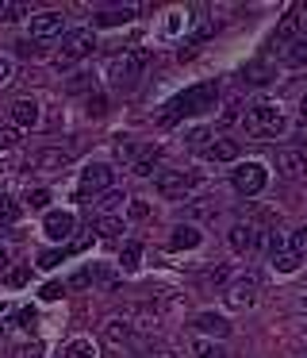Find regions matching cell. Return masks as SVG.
Returning a JSON list of instances; mask_svg holds the SVG:
<instances>
[{"mask_svg":"<svg viewBox=\"0 0 307 358\" xmlns=\"http://www.w3.org/2000/svg\"><path fill=\"white\" fill-rule=\"evenodd\" d=\"M215 101H219V85H215V81H200V85L184 89L181 96H173V104H169V108L158 116V124L169 127V124H177L181 116H196V112L211 108Z\"/></svg>","mask_w":307,"mask_h":358,"instance_id":"6da1fadb","label":"cell"},{"mask_svg":"<svg viewBox=\"0 0 307 358\" xmlns=\"http://www.w3.org/2000/svg\"><path fill=\"white\" fill-rule=\"evenodd\" d=\"M242 131L250 135V139H273V135L284 131V112L280 104L273 101H257L253 108L242 112Z\"/></svg>","mask_w":307,"mask_h":358,"instance_id":"7a4b0ae2","label":"cell"},{"mask_svg":"<svg viewBox=\"0 0 307 358\" xmlns=\"http://www.w3.org/2000/svg\"><path fill=\"white\" fill-rule=\"evenodd\" d=\"M257 289H261V278L253 270H246V273H238V278L227 281L223 301H227L230 312H246V308H253V304H257Z\"/></svg>","mask_w":307,"mask_h":358,"instance_id":"3957f363","label":"cell"},{"mask_svg":"<svg viewBox=\"0 0 307 358\" xmlns=\"http://www.w3.org/2000/svg\"><path fill=\"white\" fill-rule=\"evenodd\" d=\"M146 62H150L146 50H123V55H115L112 66H107V81H112V85H130V81L146 70Z\"/></svg>","mask_w":307,"mask_h":358,"instance_id":"277c9868","label":"cell"},{"mask_svg":"<svg viewBox=\"0 0 307 358\" xmlns=\"http://www.w3.org/2000/svg\"><path fill=\"white\" fill-rule=\"evenodd\" d=\"M112 181H115L112 166H104V162H92V166H84V173H81V185H77V201L92 204V196L107 193V189H112Z\"/></svg>","mask_w":307,"mask_h":358,"instance_id":"5b68a950","label":"cell"},{"mask_svg":"<svg viewBox=\"0 0 307 358\" xmlns=\"http://www.w3.org/2000/svg\"><path fill=\"white\" fill-rule=\"evenodd\" d=\"M92 50H96V35H92V27H73V31L61 35L58 58L61 62H81V58H89Z\"/></svg>","mask_w":307,"mask_h":358,"instance_id":"8992f818","label":"cell"},{"mask_svg":"<svg viewBox=\"0 0 307 358\" xmlns=\"http://www.w3.org/2000/svg\"><path fill=\"white\" fill-rule=\"evenodd\" d=\"M269 173L261 162H246V166H234V173H230V185H234L238 196H257L261 189H265Z\"/></svg>","mask_w":307,"mask_h":358,"instance_id":"52a82bcc","label":"cell"},{"mask_svg":"<svg viewBox=\"0 0 307 358\" xmlns=\"http://www.w3.org/2000/svg\"><path fill=\"white\" fill-rule=\"evenodd\" d=\"M154 189L161 196H169V201H181V196H188L196 189V178H188L184 170H158L154 173Z\"/></svg>","mask_w":307,"mask_h":358,"instance_id":"ba28073f","label":"cell"},{"mask_svg":"<svg viewBox=\"0 0 307 358\" xmlns=\"http://www.w3.org/2000/svg\"><path fill=\"white\" fill-rule=\"evenodd\" d=\"M66 35V12H38L31 16V39L46 43V39H61Z\"/></svg>","mask_w":307,"mask_h":358,"instance_id":"9c48e42d","label":"cell"},{"mask_svg":"<svg viewBox=\"0 0 307 358\" xmlns=\"http://www.w3.org/2000/svg\"><path fill=\"white\" fill-rule=\"evenodd\" d=\"M73 162V150H61V147H43V150H35V158H31V170H38V173H61L66 166Z\"/></svg>","mask_w":307,"mask_h":358,"instance_id":"30bf717a","label":"cell"},{"mask_svg":"<svg viewBox=\"0 0 307 358\" xmlns=\"http://www.w3.org/2000/svg\"><path fill=\"white\" fill-rule=\"evenodd\" d=\"M276 173H280V178H288V181L307 178V150H299V147L276 150Z\"/></svg>","mask_w":307,"mask_h":358,"instance_id":"8fae6325","label":"cell"},{"mask_svg":"<svg viewBox=\"0 0 307 358\" xmlns=\"http://www.w3.org/2000/svg\"><path fill=\"white\" fill-rule=\"evenodd\" d=\"M43 231H46V239H54V243H66V239H73V231H77V216L73 212H46V220H43Z\"/></svg>","mask_w":307,"mask_h":358,"instance_id":"7c38bea8","label":"cell"},{"mask_svg":"<svg viewBox=\"0 0 307 358\" xmlns=\"http://www.w3.org/2000/svg\"><path fill=\"white\" fill-rule=\"evenodd\" d=\"M227 243H230V250H234V255H250V250H257L261 235H257V227L246 220V224H234L227 231Z\"/></svg>","mask_w":307,"mask_h":358,"instance_id":"4fadbf2b","label":"cell"},{"mask_svg":"<svg viewBox=\"0 0 307 358\" xmlns=\"http://www.w3.org/2000/svg\"><path fill=\"white\" fill-rule=\"evenodd\" d=\"M8 112H12V127H20V131H27V127L38 124V101L35 96H15Z\"/></svg>","mask_w":307,"mask_h":358,"instance_id":"5bb4252c","label":"cell"},{"mask_svg":"<svg viewBox=\"0 0 307 358\" xmlns=\"http://www.w3.org/2000/svg\"><path fill=\"white\" fill-rule=\"evenodd\" d=\"M104 343H112V347H123V343H130L135 339V324L130 320H123V316H107L104 320Z\"/></svg>","mask_w":307,"mask_h":358,"instance_id":"9a60e30c","label":"cell"},{"mask_svg":"<svg viewBox=\"0 0 307 358\" xmlns=\"http://www.w3.org/2000/svg\"><path fill=\"white\" fill-rule=\"evenodd\" d=\"M192 327H196L200 335H215V339H227L230 335V320H223L219 312H200V316L192 320Z\"/></svg>","mask_w":307,"mask_h":358,"instance_id":"2e32d148","label":"cell"},{"mask_svg":"<svg viewBox=\"0 0 307 358\" xmlns=\"http://www.w3.org/2000/svg\"><path fill=\"white\" fill-rule=\"evenodd\" d=\"M200 155H204L207 162H215V166L234 162V158H238V143H234V139H211L204 150H200Z\"/></svg>","mask_w":307,"mask_h":358,"instance_id":"e0dca14e","label":"cell"},{"mask_svg":"<svg viewBox=\"0 0 307 358\" xmlns=\"http://www.w3.org/2000/svg\"><path fill=\"white\" fill-rule=\"evenodd\" d=\"M161 162V147H142V150H135V158H130V170L138 173V178H150L154 173V166Z\"/></svg>","mask_w":307,"mask_h":358,"instance_id":"ac0fdd59","label":"cell"},{"mask_svg":"<svg viewBox=\"0 0 307 358\" xmlns=\"http://www.w3.org/2000/svg\"><path fill=\"white\" fill-rule=\"evenodd\" d=\"M135 12L138 8H130V4H123V8H107V12H100V16H96V24L100 27H119V24H130Z\"/></svg>","mask_w":307,"mask_h":358,"instance_id":"d6986e66","label":"cell"},{"mask_svg":"<svg viewBox=\"0 0 307 358\" xmlns=\"http://www.w3.org/2000/svg\"><path fill=\"white\" fill-rule=\"evenodd\" d=\"M61 358H96V343L77 335V339H69L66 347H61Z\"/></svg>","mask_w":307,"mask_h":358,"instance_id":"ffe728a7","label":"cell"},{"mask_svg":"<svg viewBox=\"0 0 307 358\" xmlns=\"http://www.w3.org/2000/svg\"><path fill=\"white\" fill-rule=\"evenodd\" d=\"M284 58H288V66H307V31H299L292 43H284Z\"/></svg>","mask_w":307,"mask_h":358,"instance_id":"44dd1931","label":"cell"},{"mask_svg":"<svg viewBox=\"0 0 307 358\" xmlns=\"http://www.w3.org/2000/svg\"><path fill=\"white\" fill-rule=\"evenodd\" d=\"M296 24H299V8H288V12H284V20H280V27H276V39L273 43H280V47H284V43H292V39H296Z\"/></svg>","mask_w":307,"mask_h":358,"instance_id":"7402d4cb","label":"cell"},{"mask_svg":"<svg viewBox=\"0 0 307 358\" xmlns=\"http://www.w3.org/2000/svg\"><path fill=\"white\" fill-rule=\"evenodd\" d=\"M192 358H230V355L215 339H192Z\"/></svg>","mask_w":307,"mask_h":358,"instance_id":"603a6c76","label":"cell"},{"mask_svg":"<svg viewBox=\"0 0 307 358\" xmlns=\"http://www.w3.org/2000/svg\"><path fill=\"white\" fill-rule=\"evenodd\" d=\"M169 247H173V250H192V247H200V231H196V227H177L173 239H169Z\"/></svg>","mask_w":307,"mask_h":358,"instance_id":"cb8c5ba5","label":"cell"},{"mask_svg":"<svg viewBox=\"0 0 307 358\" xmlns=\"http://www.w3.org/2000/svg\"><path fill=\"white\" fill-rule=\"evenodd\" d=\"M242 81H246V85H265V81H273V66H265V62H253V66H246Z\"/></svg>","mask_w":307,"mask_h":358,"instance_id":"d4e9b609","label":"cell"},{"mask_svg":"<svg viewBox=\"0 0 307 358\" xmlns=\"http://www.w3.org/2000/svg\"><path fill=\"white\" fill-rule=\"evenodd\" d=\"M227 281H230V270L227 266H215V270H207L200 278V289H227Z\"/></svg>","mask_w":307,"mask_h":358,"instance_id":"484cf974","label":"cell"},{"mask_svg":"<svg viewBox=\"0 0 307 358\" xmlns=\"http://www.w3.org/2000/svg\"><path fill=\"white\" fill-rule=\"evenodd\" d=\"M138 262H142V247H138V243H123L119 266H123V270H138Z\"/></svg>","mask_w":307,"mask_h":358,"instance_id":"4316f807","label":"cell"},{"mask_svg":"<svg viewBox=\"0 0 307 358\" xmlns=\"http://www.w3.org/2000/svg\"><path fill=\"white\" fill-rule=\"evenodd\" d=\"M273 266L280 273H296L299 270V255L296 250H280V255H273Z\"/></svg>","mask_w":307,"mask_h":358,"instance_id":"83f0119b","label":"cell"},{"mask_svg":"<svg viewBox=\"0 0 307 358\" xmlns=\"http://www.w3.org/2000/svg\"><path fill=\"white\" fill-rule=\"evenodd\" d=\"M96 231L104 235V239H115V235H123V220L119 216H100L96 220Z\"/></svg>","mask_w":307,"mask_h":358,"instance_id":"f1b7e54d","label":"cell"},{"mask_svg":"<svg viewBox=\"0 0 307 358\" xmlns=\"http://www.w3.org/2000/svg\"><path fill=\"white\" fill-rule=\"evenodd\" d=\"M50 189H27V193H23V204H27V208H50Z\"/></svg>","mask_w":307,"mask_h":358,"instance_id":"f546056e","label":"cell"},{"mask_svg":"<svg viewBox=\"0 0 307 358\" xmlns=\"http://www.w3.org/2000/svg\"><path fill=\"white\" fill-rule=\"evenodd\" d=\"M119 201H123L119 189H107V193H100V196H96V212H100V216H112V208H115Z\"/></svg>","mask_w":307,"mask_h":358,"instance_id":"4dcf8cb0","label":"cell"},{"mask_svg":"<svg viewBox=\"0 0 307 358\" xmlns=\"http://www.w3.org/2000/svg\"><path fill=\"white\" fill-rule=\"evenodd\" d=\"M15 220H20V204L0 193V224H15Z\"/></svg>","mask_w":307,"mask_h":358,"instance_id":"1f68e13d","label":"cell"},{"mask_svg":"<svg viewBox=\"0 0 307 358\" xmlns=\"http://www.w3.org/2000/svg\"><path fill=\"white\" fill-rule=\"evenodd\" d=\"M184 143L196 147V150H204L207 143H211V131H207V127H192V131H184Z\"/></svg>","mask_w":307,"mask_h":358,"instance_id":"d6a6232c","label":"cell"},{"mask_svg":"<svg viewBox=\"0 0 307 358\" xmlns=\"http://www.w3.org/2000/svg\"><path fill=\"white\" fill-rule=\"evenodd\" d=\"M20 127H12V124H0V150H8V147H20Z\"/></svg>","mask_w":307,"mask_h":358,"instance_id":"836d02e7","label":"cell"},{"mask_svg":"<svg viewBox=\"0 0 307 358\" xmlns=\"http://www.w3.org/2000/svg\"><path fill=\"white\" fill-rule=\"evenodd\" d=\"M215 212H219V204H211V201H207V204H192V208H188V216H192V220H211Z\"/></svg>","mask_w":307,"mask_h":358,"instance_id":"e575fe53","label":"cell"},{"mask_svg":"<svg viewBox=\"0 0 307 358\" xmlns=\"http://www.w3.org/2000/svg\"><path fill=\"white\" fill-rule=\"evenodd\" d=\"M27 4H4V12H0V16H4L8 20V24H15V20H23V16H27Z\"/></svg>","mask_w":307,"mask_h":358,"instance_id":"d590c367","label":"cell"},{"mask_svg":"<svg viewBox=\"0 0 307 358\" xmlns=\"http://www.w3.org/2000/svg\"><path fill=\"white\" fill-rule=\"evenodd\" d=\"M61 258H66V250H46V255H38V266H43V270H54Z\"/></svg>","mask_w":307,"mask_h":358,"instance_id":"8d00e7d4","label":"cell"},{"mask_svg":"<svg viewBox=\"0 0 307 358\" xmlns=\"http://www.w3.org/2000/svg\"><path fill=\"white\" fill-rule=\"evenodd\" d=\"M127 216L130 220H146V216H150V204H146V201H130L127 204Z\"/></svg>","mask_w":307,"mask_h":358,"instance_id":"74e56055","label":"cell"},{"mask_svg":"<svg viewBox=\"0 0 307 358\" xmlns=\"http://www.w3.org/2000/svg\"><path fill=\"white\" fill-rule=\"evenodd\" d=\"M292 250H296L299 258H307V227H299V231L292 235Z\"/></svg>","mask_w":307,"mask_h":358,"instance_id":"f35d334b","label":"cell"},{"mask_svg":"<svg viewBox=\"0 0 307 358\" xmlns=\"http://www.w3.org/2000/svg\"><path fill=\"white\" fill-rule=\"evenodd\" d=\"M12 78H15V62L12 58H0V85H8Z\"/></svg>","mask_w":307,"mask_h":358,"instance_id":"ab89813d","label":"cell"},{"mask_svg":"<svg viewBox=\"0 0 307 358\" xmlns=\"http://www.w3.org/2000/svg\"><path fill=\"white\" fill-rule=\"evenodd\" d=\"M61 293H66V285H58V281H50V285H43V301H58Z\"/></svg>","mask_w":307,"mask_h":358,"instance_id":"60d3db41","label":"cell"},{"mask_svg":"<svg viewBox=\"0 0 307 358\" xmlns=\"http://www.w3.org/2000/svg\"><path fill=\"white\" fill-rule=\"evenodd\" d=\"M4 281H8L12 289H20L23 281H27V270H8V273H4Z\"/></svg>","mask_w":307,"mask_h":358,"instance_id":"b9f144b4","label":"cell"},{"mask_svg":"<svg viewBox=\"0 0 307 358\" xmlns=\"http://www.w3.org/2000/svg\"><path fill=\"white\" fill-rule=\"evenodd\" d=\"M104 108H107L104 96H89V116H104Z\"/></svg>","mask_w":307,"mask_h":358,"instance_id":"7bdbcfd3","label":"cell"},{"mask_svg":"<svg viewBox=\"0 0 307 358\" xmlns=\"http://www.w3.org/2000/svg\"><path fill=\"white\" fill-rule=\"evenodd\" d=\"M280 250H288V247H284V235L273 231V235H269V255H280Z\"/></svg>","mask_w":307,"mask_h":358,"instance_id":"ee69618b","label":"cell"},{"mask_svg":"<svg viewBox=\"0 0 307 358\" xmlns=\"http://www.w3.org/2000/svg\"><path fill=\"white\" fill-rule=\"evenodd\" d=\"M23 358H46V350L38 343H31V347H23Z\"/></svg>","mask_w":307,"mask_h":358,"instance_id":"f6af8a7d","label":"cell"},{"mask_svg":"<svg viewBox=\"0 0 307 358\" xmlns=\"http://www.w3.org/2000/svg\"><path fill=\"white\" fill-rule=\"evenodd\" d=\"M35 320H38V316H35V308H20V324H23V327H31Z\"/></svg>","mask_w":307,"mask_h":358,"instance_id":"bcb514c9","label":"cell"},{"mask_svg":"<svg viewBox=\"0 0 307 358\" xmlns=\"http://www.w3.org/2000/svg\"><path fill=\"white\" fill-rule=\"evenodd\" d=\"M20 55H23V58H35V55H43V47H38V43H35V47H31V43H23Z\"/></svg>","mask_w":307,"mask_h":358,"instance_id":"7dc6e473","label":"cell"},{"mask_svg":"<svg viewBox=\"0 0 307 358\" xmlns=\"http://www.w3.org/2000/svg\"><path fill=\"white\" fill-rule=\"evenodd\" d=\"M146 358H181V355H177V350H150Z\"/></svg>","mask_w":307,"mask_h":358,"instance_id":"c3c4849f","label":"cell"},{"mask_svg":"<svg viewBox=\"0 0 307 358\" xmlns=\"http://www.w3.org/2000/svg\"><path fill=\"white\" fill-rule=\"evenodd\" d=\"M4 266H8V247L0 243V270H4Z\"/></svg>","mask_w":307,"mask_h":358,"instance_id":"681fc988","label":"cell"},{"mask_svg":"<svg viewBox=\"0 0 307 358\" xmlns=\"http://www.w3.org/2000/svg\"><path fill=\"white\" fill-rule=\"evenodd\" d=\"M299 120L307 124V96H304V104H299Z\"/></svg>","mask_w":307,"mask_h":358,"instance_id":"f907efd6","label":"cell"},{"mask_svg":"<svg viewBox=\"0 0 307 358\" xmlns=\"http://www.w3.org/2000/svg\"><path fill=\"white\" fill-rule=\"evenodd\" d=\"M304 308H307V293H304Z\"/></svg>","mask_w":307,"mask_h":358,"instance_id":"816d5d0a","label":"cell"},{"mask_svg":"<svg viewBox=\"0 0 307 358\" xmlns=\"http://www.w3.org/2000/svg\"><path fill=\"white\" fill-rule=\"evenodd\" d=\"M0 12H4V4H0Z\"/></svg>","mask_w":307,"mask_h":358,"instance_id":"f5cc1de1","label":"cell"},{"mask_svg":"<svg viewBox=\"0 0 307 358\" xmlns=\"http://www.w3.org/2000/svg\"><path fill=\"white\" fill-rule=\"evenodd\" d=\"M0 331H4V327H0Z\"/></svg>","mask_w":307,"mask_h":358,"instance_id":"db71d44e","label":"cell"}]
</instances>
